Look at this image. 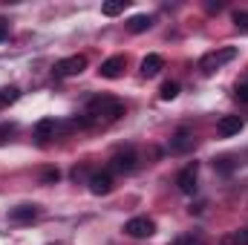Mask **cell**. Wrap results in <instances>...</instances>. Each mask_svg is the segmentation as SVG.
Here are the masks:
<instances>
[{"label": "cell", "mask_w": 248, "mask_h": 245, "mask_svg": "<svg viewBox=\"0 0 248 245\" xmlns=\"http://www.w3.org/2000/svg\"><path fill=\"white\" fill-rule=\"evenodd\" d=\"M150 26H153V17H150V15H136V17H130V20H127V29H130L133 35L147 32Z\"/></svg>", "instance_id": "4fadbf2b"}, {"label": "cell", "mask_w": 248, "mask_h": 245, "mask_svg": "<svg viewBox=\"0 0 248 245\" xmlns=\"http://www.w3.org/2000/svg\"><path fill=\"white\" fill-rule=\"evenodd\" d=\"M87 116L90 119H104V122H116L124 116V104L110 98V95H101V98H93L87 104Z\"/></svg>", "instance_id": "6da1fadb"}, {"label": "cell", "mask_w": 248, "mask_h": 245, "mask_svg": "<svg viewBox=\"0 0 248 245\" xmlns=\"http://www.w3.org/2000/svg\"><path fill=\"white\" fill-rule=\"evenodd\" d=\"M6 38H9V20L0 17V41H6Z\"/></svg>", "instance_id": "cb8c5ba5"}, {"label": "cell", "mask_w": 248, "mask_h": 245, "mask_svg": "<svg viewBox=\"0 0 248 245\" xmlns=\"http://www.w3.org/2000/svg\"><path fill=\"white\" fill-rule=\"evenodd\" d=\"M110 165H113V170H119V173H133L136 168H139V156H136V150H119L113 159H110Z\"/></svg>", "instance_id": "5b68a950"}, {"label": "cell", "mask_w": 248, "mask_h": 245, "mask_svg": "<svg viewBox=\"0 0 248 245\" xmlns=\"http://www.w3.org/2000/svg\"><path fill=\"white\" fill-rule=\"evenodd\" d=\"M35 216H38L35 205H17V208H12V219L15 222H32Z\"/></svg>", "instance_id": "5bb4252c"}, {"label": "cell", "mask_w": 248, "mask_h": 245, "mask_svg": "<svg viewBox=\"0 0 248 245\" xmlns=\"http://www.w3.org/2000/svg\"><path fill=\"white\" fill-rule=\"evenodd\" d=\"M234 98H237L240 104H248V84H237V90H234Z\"/></svg>", "instance_id": "44dd1931"}, {"label": "cell", "mask_w": 248, "mask_h": 245, "mask_svg": "<svg viewBox=\"0 0 248 245\" xmlns=\"http://www.w3.org/2000/svg\"><path fill=\"white\" fill-rule=\"evenodd\" d=\"M17 98H20V90H17V87H3V90H0V110L9 107V104H15Z\"/></svg>", "instance_id": "9a60e30c"}, {"label": "cell", "mask_w": 248, "mask_h": 245, "mask_svg": "<svg viewBox=\"0 0 248 245\" xmlns=\"http://www.w3.org/2000/svg\"><path fill=\"white\" fill-rule=\"evenodd\" d=\"M234 58H237V49H234V46H225V49H217V52L202 55V58H199V69H202L205 75H214L219 66H225V63L234 61Z\"/></svg>", "instance_id": "7a4b0ae2"}, {"label": "cell", "mask_w": 248, "mask_h": 245, "mask_svg": "<svg viewBox=\"0 0 248 245\" xmlns=\"http://www.w3.org/2000/svg\"><path fill=\"white\" fill-rule=\"evenodd\" d=\"M234 26H237V32L248 35V12H234Z\"/></svg>", "instance_id": "ac0fdd59"}, {"label": "cell", "mask_w": 248, "mask_h": 245, "mask_svg": "<svg viewBox=\"0 0 248 245\" xmlns=\"http://www.w3.org/2000/svg\"><path fill=\"white\" fill-rule=\"evenodd\" d=\"M110 190H113V176H110V173H93V176H90V193L107 196Z\"/></svg>", "instance_id": "9c48e42d"}, {"label": "cell", "mask_w": 248, "mask_h": 245, "mask_svg": "<svg viewBox=\"0 0 248 245\" xmlns=\"http://www.w3.org/2000/svg\"><path fill=\"white\" fill-rule=\"evenodd\" d=\"M55 130H58V122H55V119H41V122L35 124V136H38L41 141L52 138V136H55Z\"/></svg>", "instance_id": "7c38bea8"}, {"label": "cell", "mask_w": 248, "mask_h": 245, "mask_svg": "<svg viewBox=\"0 0 248 245\" xmlns=\"http://www.w3.org/2000/svg\"><path fill=\"white\" fill-rule=\"evenodd\" d=\"M193 144H196L193 130H176L173 138H170V150L173 153H187V150H193Z\"/></svg>", "instance_id": "ba28073f"}, {"label": "cell", "mask_w": 248, "mask_h": 245, "mask_svg": "<svg viewBox=\"0 0 248 245\" xmlns=\"http://www.w3.org/2000/svg\"><path fill=\"white\" fill-rule=\"evenodd\" d=\"M243 130V119L240 116H222L219 124H217V133L222 136V138H228V136H237Z\"/></svg>", "instance_id": "30bf717a"}, {"label": "cell", "mask_w": 248, "mask_h": 245, "mask_svg": "<svg viewBox=\"0 0 248 245\" xmlns=\"http://www.w3.org/2000/svg\"><path fill=\"white\" fill-rule=\"evenodd\" d=\"M214 168H217L219 173H225V176H228V173L234 170V162H231L228 156H222V159H214Z\"/></svg>", "instance_id": "d6986e66"}, {"label": "cell", "mask_w": 248, "mask_h": 245, "mask_svg": "<svg viewBox=\"0 0 248 245\" xmlns=\"http://www.w3.org/2000/svg\"><path fill=\"white\" fill-rule=\"evenodd\" d=\"M101 12H104L107 17L122 15V12H124V0H110V3H104V6H101Z\"/></svg>", "instance_id": "e0dca14e"}, {"label": "cell", "mask_w": 248, "mask_h": 245, "mask_svg": "<svg viewBox=\"0 0 248 245\" xmlns=\"http://www.w3.org/2000/svg\"><path fill=\"white\" fill-rule=\"evenodd\" d=\"M87 69V58L84 55H69V58H61V61L55 63V75L58 78H72V75H81Z\"/></svg>", "instance_id": "277c9868"}, {"label": "cell", "mask_w": 248, "mask_h": 245, "mask_svg": "<svg viewBox=\"0 0 248 245\" xmlns=\"http://www.w3.org/2000/svg\"><path fill=\"white\" fill-rule=\"evenodd\" d=\"M159 95H162V101H173V98L179 95V84H176V81H165L162 90H159Z\"/></svg>", "instance_id": "2e32d148"}, {"label": "cell", "mask_w": 248, "mask_h": 245, "mask_svg": "<svg viewBox=\"0 0 248 245\" xmlns=\"http://www.w3.org/2000/svg\"><path fill=\"white\" fill-rule=\"evenodd\" d=\"M196 176H199V165H196V162L187 165L185 170L176 176V184H179V190H182L185 196H193V193H196Z\"/></svg>", "instance_id": "8992f818"}, {"label": "cell", "mask_w": 248, "mask_h": 245, "mask_svg": "<svg viewBox=\"0 0 248 245\" xmlns=\"http://www.w3.org/2000/svg\"><path fill=\"white\" fill-rule=\"evenodd\" d=\"M176 245H205V243H202L199 237H185V240H179Z\"/></svg>", "instance_id": "d4e9b609"}, {"label": "cell", "mask_w": 248, "mask_h": 245, "mask_svg": "<svg viewBox=\"0 0 248 245\" xmlns=\"http://www.w3.org/2000/svg\"><path fill=\"white\" fill-rule=\"evenodd\" d=\"M228 245H248V231H237V234L228 240Z\"/></svg>", "instance_id": "7402d4cb"}, {"label": "cell", "mask_w": 248, "mask_h": 245, "mask_svg": "<svg viewBox=\"0 0 248 245\" xmlns=\"http://www.w3.org/2000/svg\"><path fill=\"white\" fill-rule=\"evenodd\" d=\"M162 69H165V58H162V55H147V58L141 61V75H144V78H156Z\"/></svg>", "instance_id": "8fae6325"}, {"label": "cell", "mask_w": 248, "mask_h": 245, "mask_svg": "<svg viewBox=\"0 0 248 245\" xmlns=\"http://www.w3.org/2000/svg\"><path fill=\"white\" fill-rule=\"evenodd\" d=\"M15 130H17V127H15V124H12V122L0 124V144H6V141H9V138L15 136Z\"/></svg>", "instance_id": "ffe728a7"}, {"label": "cell", "mask_w": 248, "mask_h": 245, "mask_svg": "<svg viewBox=\"0 0 248 245\" xmlns=\"http://www.w3.org/2000/svg\"><path fill=\"white\" fill-rule=\"evenodd\" d=\"M124 234H127V237H136V240L153 237V234H156V222L147 219V216H133V219L124 222Z\"/></svg>", "instance_id": "3957f363"}, {"label": "cell", "mask_w": 248, "mask_h": 245, "mask_svg": "<svg viewBox=\"0 0 248 245\" xmlns=\"http://www.w3.org/2000/svg\"><path fill=\"white\" fill-rule=\"evenodd\" d=\"M58 179H61V173H58V170H44V182H46V184L58 182Z\"/></svg>", "instance_id": "603a6c76"}, {"label": "cell", "mask_w": 248, "mask_h": 245, "mask_svg": "<svg viewBox=\"0 0 248 245\" xmlns=\"http://www.w3.org/2000/svg\"><path fill=\"white\" fill-rule=\"evenodd\" d=\"M124 66H127V58H124V55H113V58H107V61L98 66V75H101V78H110V81H113V78H122Z\"/></svg>", "instance_id": "52a82bcc"}]
</instances>
